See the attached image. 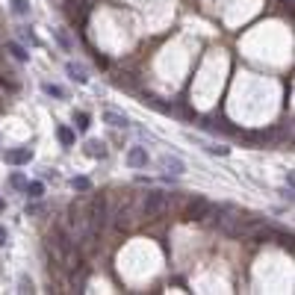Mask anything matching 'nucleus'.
<instances>
[{
  "label": "nucleus",
  "instance_id": "nucleus-14",
  "mask_svg": "<svg viewBox=\"0 0 295 295\" xmlns=\"http://www.w3.org/2000/svg\"><path fill=\"white\" fill-rule=\"evenodd\" d=\"M71 186L77 189V192H89V189H92V180H89V177H74Z\"/></svg>",
  "mask_w": 295,
  "mask_h": 295
},
{
  "label": "nucleus",
  "instance_id": "nucleus-17",
  "mask_svg": "<svg viewBox=\"0 0 295 295\" xmlns=\"http://www.w3.org/2000/svg\"><path fill=\"white\" fill-rule=\"evenodd\" d=\"M9 186H12V189H24V186H27V177H24V174H12V177H9Z\"/></svg>",
  "mask_w": 295,
  "mask_h": 295
},
{
  "label": "nucleus",
  "instance_id": "nucleus-10",
  "mask_svg": "<svg viewBox=\"0 0 295 295\" xmlns=\"http://www.w3.org/2000/svg\"><path fill=\"white\" fill-rule=\"evenodd\" d=\"M24 189H27V195H30V198H42V195H45V183L33 180V183H27Z\"/></svg>",
  "mask_w": 295,
  "mask_h": 295
},
{
  "label": "nucleus",
  "instance_id": "nucleus-26",
  "mask_svg": "<svg viewBox=\"0 0 295 295\" xmlns=\"http://www.w3.org/2000/svg\"><path fill=\"white\" fill-rule=\"evenodd\" d=\"M0 210H3V201H0Z\"/></svg>",
  "mask_w": 295,
  "mask_h": 295
},
{
  "label": "nucleus",
  "instance_id": "nucleus-2",
  "mask_svg": "<svg viewBox=\"0 0 295 295\" xmlns=\"http://www.w3.org/2000/svg\"><path fill=\"white\" fill-rule=\"evenodd\" d=\"M165 207H168V195L160 192V189H151L145 195V201H142V215L145 218H157V215L165 213Z\"/></svg>",
  "mask_w": 295,
  "mask_h": 295
},
{
  "label": "nucleus",
  "instance_id": "nucleus-23",
  "mask_svg": "<svg viewBox=\"0 0 295 295\" xmlns=\"http://www.w3.org/2000/svg\"><path fill=\"white\" fill-rule=\"evenodd\" d=\"M56 39H59V45H62V48H68V50H71V42H68V35H65L62 30H56Z\"/></svg>",
  "mask_w": 295,
  "mask_h": 295
},
{
  "label": "nucleus",
  "instance_id": "nucleus-3",
  "mask_svg": "<svg viewBox=\"0 0 295 295\" xmlns=\"http://www.w3.org/2000/svg\"><path fill=\"white\" fill-rule=\"evenodd\" d=\"M210 210H213V204H210L207 198H192L189 207H186V218H189V221H204V218L210 215Z\"/></svg>",
  "mask_w": 295,
  "mask_h": 295
},
{
  "label": "nucleus",
  "instance_id": "nucleus-20",
  "mask_svg": "<svg viewBox=\"0 0 295 295\" xmlns=\"http://www.w3.org/2000/svg\"><path fill=\"white\" fill-rule=\"evenodd\" d=\"M12 9H15L18 15H27V12H30V3H27V0H12Z\"/></svg>",
  "mask_w": 295,
  "mask_h": 295
},
{
  "label": "nucleus",
  "instance_id": "nucleus-19",
  "mask_svg": "<svg viewBox=\"0 0 295 295\" xmlns=\"http://www.w3.org/2000/svg\"><path fill=\"white\" fill-rule=\"evenodd\" d=\"M59 142H62V145H74V133H71L68 127H59Z\"/></svg>",
  "mask_w": 295,
  "mask_h": 295
},
{
  "label": "nucleus",
  "instance_id": "nucleus-8",
  "mask_svg": "<svg viewBox=\"0 0 295 295\" xmlns=\"http://www.w3.org/2000/svg\"><path fill=\"white\" fill-rule=\"evenodd\" d=\"M127 163H130L133 168H145V165H148V151H145V148H130Z\"/></svg>",
  "mask_w": 295,
  "mask_h": 295
},
{
  "label": "nucleus",
  "instance_id": "nucleus-15",
  "mask_svg": "<svg viewBox=\"0 0 295 295\" xmlns=\"http://www.w3.org/2000/svg\"><path fill=\"white\" fill-rule=\"evenodd\" d=\"M6 48H9V53H12V56H15V59H21V62H24V59H27V56H30V53H27V50H24V48H21V45H18V42H9V45H6Z\"/></svg>",
  "mask_w": 295,
  "mask_h": 295
},
{
  "label": "nucleus",
  "instance_id": "nucleus-9",
  "mask_svg": "<svg viewBox=\"0 0 295 295\" xmlns=\"http://www.w3.org/2000/svg\"><path fill=\"white\" fill-rule=\"evenodd\" d=\"M103 121L113 124V127H127V124H130L127 115H118V113H113V109H106V113H103Z\"/></svg>",
  "mask_w": 295,
  "mask_h": 295
},
{
  "label": "nucleus",
  "instance_id": "nucleus-11",
  "mask_svg": "<svg viewBox=\"0 0 295 295\" xmlns=\"http://www.w3.org/2000/svg\"><path fill=\"white\" fill-rule=\"evenodd\" d=\"M68 74H71V80H77V83H86L89 77H86V68H80V65H68Z\"/></svg>",
  "mask_w": 295,
  "mask_h": 295
},
{
  "label": "nucleus",
  "instance_id": "nucleus-16",
  "mask_svg": "<svg viewBox=\"0 0 295 295\" xmlns=\"http://www.w3.org/2000/svg\"><path fill=\"white\" fill-rule=\"evenodd\" d=\"M12 77H15V74H9V71H6V74H0V83H3L9 92H18V80H12Z\"/></svg>",
  "mask_w": 295,
  "mask_h": 295
},
{
  "label": "nucleus",
  "instance_id": "nucleus-5",
  "mask_svg": "<svg viewBox=\"0 0 295 295\" xmlns=\"http://www.w3.org/2000/svg\"><path fill=\"white\" fill-rule=\"evenodd\" d=\"M113 218H115V221H113V228H115V230H121V233H124V230H130V228H133V221H136V218H133V213H130V201H127V204H124L115 215H113Z\"/></svg>",
  "mask_w": 295,
  "mask_h": 295
},
{
  "label": "nucleus",
  "instance_id": "nucleus-12",
  "mask_svg": "<svg viewBox=\"0 0 295 295\" xmlns=\"http://www.w3.org/2000/svg\"><path fill=\"white\" fill-rule=\"evenodd\" d=\"M86 151H89L92 157H100V160H103V157H106V145H103V142H89Z\"/></svg>",
  "mask_w": 295,
  "mask_h": 295
},
{
  "label": "nucleus",
  "instance_id": "nucleus-25",
  "mask_svg": "<svg viewBox=\"0 0 295 295\" xmlns=\"http://www.w3.org/2000/svg\"><path fill=\"white\" fill-rule=\"evenodd\" d=\"M0 245H6V230L0 228Z\"/></svg>",
  "mask_w": 295,
  "mask_h": 295
},
{
  "label": "nucleus",
  "instance_id": "nucleus-24",
  "mask_svg": "<svg viewBox=\"0 0 295 295\" xmlns=\"http://www.w3.org/2000/svg\"><path fill=\"white\" fill-rule=\"evenodd\" d=\"M21 292H33V283H27V278H21Z\"/></svg>",
  "mask_w": 295,
  "mask_h": 295
},
{
  "label": "nucleus",
  "instance_id": "nucleus-13",
  "mask_svg": "<svg viewBox=\"0 0 295 295\" xmlns=\"http://www.w3.org/2000/svg\"><path fill=\"white\" fill-rule=\"evenodd\" d=\"M163 165H165L171 174H180V171H183V163H180L177 157H165V160H163Z\"/></svg>",
  "mask_w": 295,
  "mask_h": 295
},
{
  "label": "nucleus",
  "instance_id": "nucleus-21",
  "mask_svg": "<svg viewBox=\"0 0 295 295\" xmlns=\"http://www.w3.org/2000/svg\"><path fill=\"white\" fill-rule=\"evenodd\" d=\"M115 83H118V86H124V89H133V80L127 77V74H118V77H115Z\"/></svg>",
  "mask_w": 295,
  "mask_h": 295
},
{
  "label": "nucleus",
  "instance_id": "nucleus-7",
  "mask_svg": "<svg viewBox=\"0 0 295 295\" xmlns=\"http://www.w3.org/2000/svg\"><path fill=\"white\" fill-rule=\"evenodd\" d=\"M65 12L71 21H83L86 18V3L83 0H65Z\"/></svg>",
  "mask_w": 295,
  "mask_h": 295
},
{
  "label": "nucleus",
  "instance_id": "nucleus-6",
  "mask_svg": "<svg viewBox=\"0 0 295 295\" xmlns=\"http://www.w3.org/2000/svg\"><path fill=\"white\" fill-rule=\"evenodd\" d=\"M30 157H33L30 148H15V151H6V154H3V160H6L9 165H24V163H30Z\"/></svg>",
  "mask_w": 295,
  "mask_h": 295
},
{
  "label": "nucleus",
  "instance_id": "nucleus-22",
  "mask_svg": "<svg viewBox=\"0 0 295 295\" xmlns=\"http://www.w3.org/2000/svg\"><path fill=\"white\" fill-rule=\"evenodd\" d=\"M45 92H48V95H53V98H62V95H65V92H62L59 86H53V83H48V86H45Z\"/></svg>",
  "mask_w": 295,
  "mask_h": 295
},
{
  "label": "nucleus",
  "instance_id": "nucleus-4",
  "mask_svg": "<svg viewBox=\"0 0 295 295\" xmlns=\"http://www.w3.org/2000/svg\"><path fill=\"white\" fill-rule=\"evenodd\" d=\"M245 239H251V242H257V245H263V242H272V239H275V228L263 225V221H254Z\"/></svg>",
  "mask_w": 295,
  "mask_h": 295
},
{
  "label": "nucleus",
  "instance_id": "nucleus-1",
  "mask_svg": "<svg viewBox=\"0 0 295 295\" xmlns=\"http://www.w3.org/2000/svg\"><path fill=\"white\" fill-rule=\"evenodd\" d=\"M68 228L74 230V239L89 233V207H86V201H74L68 207Z\"/></svg>",
  "mask_w": 295,
  "mask_h": 295
},
{
  "label": "nucleus",
  "instance_id": "nucleus-18",
  "mask_svg": "<svg viewBox=\"0 0 295 295\" xmlns=\"http://www.w3.org/2000/svg\"><path fill=\"white\" fill-rule=\"evenodd\" d=\"M74 124H77V130H86L89 127V115L86 113H74Z\"/></svg>",
  "mask_w": 295,
  "mask_h": 295
}]
</instances>
